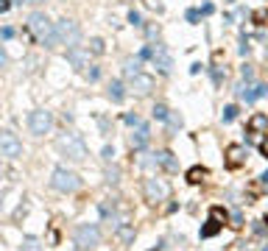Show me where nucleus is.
I'll use <instances>...</instances> for the list:
<instances>
[{
  "label": "nucleus",
  "instance_id": "nucleus-5",
  "mask_svg": "<svg viewBox=\"0 0 268 251\" xmlns=\"http://www.w3.org/2000/svg\"><path fill=\"white\" fill-rule=\"evenodd\" d=\"M143 193H145V201L148 204H162V201H168L170 198V184L165 182V179H145L143 184Z\"/></svg>",
  "mask_w": 268,
  "mask_h": 251
},
{
  "label": "nucleus",
  "instance_id": "nucleus-27",
  "mask_svg": "<svg viewBox=\"0 0 268 251\" xmlns=\"http://www.w3.org/2000/svg\"><path fill=\"white\" fill-rule=\"evenodd\" d=\"M251 20H254L257 25H266L268 23V9H260V12L251 14Z\"/></svg>",
  "mask_w": 268,
  "mask_h": 251
},
{
  "label": "nucleus",
  "instance_id": "nucleus-7",
  "mask_svg": "<svg viewBox=\"0 0 268 251\" xmlns=\"http://www.w3.org/2000/svg\"><path fill=\"white\" fill-rule=\"evenodd\" d=\"M100 243V232L95 223H81V226L76 229V246L78 251H89V249H95Z\"/></svg>",
  "mask_w": 268,
  "mask_h": 251
},
{
  "label": "nucleus",
  "instance_id": "nucleus-25",
  "mask_svg": "<svg viewBox=\"0 0 268 251\" xmlns=\"http://www.w3.org/2000/svg\"><path fill=\"white\" fill-rule=\"evenodd\" d=\"M221 117H223V123H232L234 117H237V106H234V103H232V106H226Z\"/></svg>",
  "mask_w": 268,
  "mask_h": 251
},
{
  "label": "nucleus",
  "instance_id": "nucleus-35",
  "mask_svg": "<svg viewBox=\"0 0 268 251\" xmlns=\"http://www.w3.org/2000/svg\"><path fill=\"white\" fill-rule=\"evenodd\" d=\"M240 73H243V78H246V81H249L251 76H254V70H251V64H243V70H240Z\"/></svg>",
  "mask_w": 268,
  "mask_h": 251
},
{
  "label": "nucleus",
  "instance_id": "nucleus-43",
  "mask_svg": "<svg viewBox=\"0 0 268 251\" xmlns=\"http://www.w3.org/2000/svg\"><path fill=\"white\" fill-rule=\"evenodd\" d=\"M260 179H263V187H266V190H268V173H263Z\"/></svg>",
  "mask_w": 268,
  "mask_h": 251
},
{
  "label": "nucleus",
  "instance_id": "nucleus-22",
  "mask_svg": "<svg viewBox=\"0 0 268 251\" xmlns=\"http://www.w3.org/2000/svg\"><path fill=\"white\" fill-rule=\"evenodd\" d=\"M123 73H126V78H132L140 73V59H129L126 64H123Z\"/></svg>",
  "mask_w": 268,
  "mask_h": 251
},
{
  "label": "nucleus",
  "instance_id": "nucleus-18",
  "mask_svg": "<svg viewBox=\"0 0 268 251\" xmlns=\"http://www.w3.org/2000/svg\"><path fill=\"white\" fill-rule=\"evenodd\" d=\"M210 220H215L218 226H223V223H229V212H226L223 206H212V209H210Z\"/></svg>",
  "mask_w": 268,
  "mask_h": 251
},
{
  "label": "nucleus",
  "instance_id": "nucleus-42",
  "mask_svg": "<svg viewBox=\"0 0 268 251\" xmlns=\"http://www.w3.org/2000/svg\"><path fill=\"white\" fill-rule=\"evenodd\" d=\"M0 67H6V50H3V45H0Z\"/></svg>",
  "mask_w": 268,
  "mask_h": 251
},
{
  "label": "nucleus",
  "instance_id": "nucleus-19",
  "mask_svg": "<svg viewBox=\"0 0 268 251\" xmlns=\"http://www.w3.org/2000/svg\"><path fill=\"white\" fill-rule=\"evenodd\" d=\"M109 98L115 103H120L123 98H126V90H123V81H112L109 84Z\"/></svg>",
  "mask_w": 268,
  "mask_h": 251
},
{
  "label": "nucleus",
  "instance_id": "nucleus-15",
  "mask_svg": "<svg viewBox=\"0 0 268 251\" xmlns=\"http://www.w3.org/2000/svg\"><path fill=\"white\" fill-rule=\"evenodd\" d=\"M240 98H246V101H257V98H263V95H268V87L266 84H257V87H240Z\"/></svg>",
  "mask_w": 268,
  "mask_h": 251
},
{
  "label": "nucleus",
  "instance_id": "nucleus-30",
  "mask_svg": "<svg viewBox=\"0 0 268 251\" xmlns=\"http://www.w3.org/2000/svg\"><path fill=\"white\" fill-rule=\"evenodd\" d=\"M165 123L170 126V128H182V117H179V114H170V117H168Z\"/></svg>",
  "mask_w": 268,
  "mask_h": 251
},
{
  "label": "nucleus",
  "instance_id": "nucleus-28",
  "mask_svg": "<svg viewBox=\"0 0 268 251\" xmlns=\"http://www.w3.org/2000/svg\"><path fill=\"white\" fill-rule=\"evenodd\" d=\"M117 182H120V171H117V168L106 171V184H117Z\"/></svg>",
  "mask_w": 268,
  "mask_h": 251
},
{
  "label": "nucleus",
  "instance_id": "nucleus-6",
  "mask_svg": "<svg viewBox=\"0 0 268 251\" xmlns=\"http://www.w3.org/2000/svg\"><path fill=\"white\" fill-rule=\"evenodd\" d=\"M28 128H31L34 137L50 134V128H53V114L48 112V109H34V112L28 114Z\"/></svg>",
  "mask_w": 268,
  "mask_h": 251
},
{
  "label": "nucleus",
  "instance_id": "nucleus-13",
  "mask_svg": "<svg viewBox=\"0 0 268 251\" xmlns=\"http://www.w3.org/2000/svg\"><path fill=\"white\" fill-rule=\"evenodd\" d=\"M249 134H266L268 131V114L266 112H254L249 117Z\"/></svg>",
  "mask_w": 268,
  "mask_h": 251
},
{
  "label": "nucleus",
  "instance_id": "nucleus-10",
  "mask_svg": "<svg viewBox=\"0 0 268 251\" xmlns=\"http://www.w3.org/2000/svg\"><path fill=\"white\" fill-rule=\"evenodd\" d=\"M223 162H226L229 171H240V168L246 165V148L243 145H237V142L226 145V151H223Z\"/></svg>",
  "mask_w": 268,
  "mask_h": 251
},
{
  "label": "nucleus",
  "instance_id": "nucleus-9",
  "mask_svg": "<svg viewBox=\"0 0 268 251\" xmlns=\"http://www.w3.org/2000/svg\"><path fill=\"white\" fill-rule=\"evenodd\" d=\"M151 62H154V67L159 70L162 76H168V73L173 70V59H170V53H168V47L162 45V42L151 45Z\"/></svg>",
  "mask_w": 268,
  "mask_h": 251
},
{
  "label": "nucleus",
  "instance_id": "nucleus-23",
  "mask_svg": "<svg viewBox=\"0 0 268 251\" xmlns=\"http://www.w3.org/2000/svg\"><path fill=\"white\" fill-rule=\"evenodd\" d=\"M154 117H156V120H168V117H170V109H168L165 103H156V106H154Z\"/></svg>",
  "mask_w": 268,
  "mask_h": 251
},
{
  "label": "nucleus",
  "instance_id": "nucleus-38",
  "mask_svg": "<svg viewBox=\"0 0 268 251\" xmlns=\"http://www.w3.org/2000/svg\"><path fill=\"white\" fill-rule=\"evenodd\" d=\"M260 154L268 159V140H260Z\"/></svg>",
  "mask_w": 268,
  "mask_h": 251
},
{
  "label": "nucleus",
  "instance_id": "nucleus-12",
  "mask_svg": "<svg viewBox=\"0 0 268 251\" xmlns=\"http://www.w3.org/2000/svg\"><path fill=\"white\" fill-rule=\"evenodd\" d=\"M129 84H132V90L137 92V95H151V90H154V78H151V76H145L143 70H140L137 76H132Z\"/></svg>",
  "mask_w": 268,
  "mask_h": 251
},
{
  "label": "nucleus",
  "instance_id": "nucleus-16",
  "mask_svg": "<svg viewBox=\"0 0 268 251\" xmlns=\"http://www.w3.org/2000/svg\"><path fill=\"white\" fill-rule=\"evenodd\" d=\"M154 157H156V168H165V171H176L179 168L170 151H159V154H154Z\"/></svg>",
  "mask_w": 268,
  "mask_h": 251
},
{
  "label": "nucleus",
  "instance_id": "nucleus-11",
  "mask_svg": "<svg viewBox=\"0 0 268 251\" xmlns=\"http://www.w3.org/2000/svg\"><path fill=\"white\" fill-rule=\"evenodd\" d=\"M67 62L73 64V70H78V73H84V70L89 67V50H84L81 45L67 47Z\"/></svg>",
  "mask_w": 268,
  "mask_h": 251
},
{
  "label": "nucleus",
  "instance_id": "nucleus-29",
  "mask_svg": "<svg viewBox=\"0 0 268 251\" xmlns=\"http://www.w3.org/2000/svg\"><path fill=\"white\" fill-rule=\"evenodd\" d=\"M229 220H232V223H229L232 229H240V226H243V218H240V212H232V215H229Z\"/></svg>",
  "mask_w": 268,
  "mask_h": 251
},
{
  "label": "nucleus",
  "instance_id": "nucleus-41",
  "mask_svg": "<svg viewBox=\"0 0 268 251\" xmlns=\"http://www.w3.org/2000/svg\"><path fill=\"white\" fill-rule=\"evenodd\" d=\"M0 34H3V39H11V36H14V28H3Z\"/></svg>",
  "mask_w": 268,
  "mask_h": 251
},
{
  "label": "nucleus",
  "instance_id": "nucleus-31",
  "mask_svg": "<svg viewBox=\"0 0 268 251\" xmlns=\"http://www.w3.org/2000/svg\"><path fill=\"white\" fill-rule=\"evenodd\" d=\"M129 23H132V25H143V20H140V12H134V9H132V12H129Z\"/></svg>",
  "mask_w": 268,
  "mask_h": 251
},
{
  "label": "nucleus",
  "instance_id": "nucleus-4",
  "mask_svg": "<svg viewBox=\"0 0 268 251\" xmlns=\"http://www.w3.org/2000/svg\"><path fill=\"white\" fill-rule=\"evenodd\" d=\"M50 187L59 190V193H76L78 187H81V176L67 171V168H56L53 176H50Z\"/></svg>",
  "mask_w": 268,
  "mask_h": 251
},
{
  "label": "nucleus",
  "instance_id": "nucleus-3",
  "mask_svg": "<svg viewBox=\"0 0 268 251\" xmlns=\"http://www.w3.org/2000/svg\"><path fill=\"white\" fill-rule=\"evenodd\" d=\"M53 28H56V42H59V45L73 47V45L81 42V28H78L76 20H67V17H65V20L53 23Z\"/></svg>",
  "mask_w": 268,
  "mask_h": 251
},
{
  "label": "nucleus",
  "instance_id": "nucleus-32",
  "mask_svg": "<svg viewBox=\"0 0 268 251\" xmlns=\"http://www.w3.org/2000/svg\"><path fill=\"white\" fill-rule=\"evenodd\" d=\"M123 120H126L129 126H140V123H143V120H140V114H126Z\"/></svg>",
  "mask_w": 268,
  "mask_h": 251
},
{
  "label": "nucleus",
  "instance_id": "nucleus-2",
  "mask_svg": "<svg viewBox=\"0 0 268 251\" xmlns=\"http://www.w3.org/2000/svg\"><path fill=\"white\" fill-rule=\"evenodd\" d=\"M56 148L62 151V157H67L70 162H84L87 159V142L81 140V134L76 131H65L56 137Z\"/></svg>",
  "mask_w": 268,
  "mask_h": 251
},
{
  "label": "nucleus",
  "instance_id": "nucleus-17",
  "mask_svg": "<svg viewBox=\"0 0 268 251\" xmlns=\"http://www.w3.org/2000/svg\"><path fill=\"white\" fill-rule=\"evenodd\" d=\"M184 179H187V184H201L204 179H207V168L196 165V168H190V171L184 173Z\"/></svg>",
  "mask_w": 268,
  "mask_h": 251
},
{
  "label": "nucleus",
  "instance_id": "nucleus-39",
  "mask_svg": "<svg viewBox=\"0 0 268 251\" xmlns=\"http://www.w3.org/2000/svg\"><path fill=\"white\" fill-rule=\"evenodd\" d=\"M9 9H11V3H9V0H0V14H6Z\"/></svg>",
  "mask_w": 268,
  "mask_h": 251
},
{
  "label": "nucleus",
  "instance_id": "nucleus-37",
  "mask_svg": "<svg viewBox=\"0 0 268 251\" xmlns=\"http://www.w3.org/2000/svg\"><path fill=\"white\" fill-rule=\"evenodd\" d=\"M87 78H89V81H98V78H100V70H98V67H92V70L87 73Z\"/></svg>",
  "mask_w": 268,
  "mask_h": 251
},
{
  "label": "nucleus",
  "instance_id": "nucleus-21",
  "mask_svg": "<svg viewBox=\"0 0 268 251\" xmlns=\"http://www.w3.org/2000/svg\"><path fill=\"white\" fill-rule=\"evenodd\" d=\"M87 50L92 53V56H103V53H106V45H103V39H98V36H95V39H89Z\"/></svg>",
  "mask_w": 268,
  "mask_h": 251
},
{
  "label": "nucleus",
  "instance_id": "nucleus-45",
  "mask_svg": "<svg viewBox=\"0 0 268 251\" xmlns=\"http://www.w3.org/2000/svg\"><path fill=\"white\" fill-rule=\"evenodd\" d=\"M0 176H3V159H0Z\"/></svg>",
  "mask_w": 268,
  "mask_h": 251
},
{
  "label": "nucleus",
  "instance_id": "nucleus-44",
  "mask_svg": "<svg viewBox=\"0 0 268 251\" xmlns=\"http://www.w3.org/2000/svg\"><path fill=\"white\" fill-rule=\"evenodd\" d=\"M22 3H28V6H39L42 0H22Z\"/></svg>",
  "mask_w": 268,
  "mask_h": 251
},
{
  "label": "nucleus",
  "instance_id": "nucleus-8",
  "mask_svg": "<svg viewBox=\"0 0 268 251\" xmlns=\"http://www.w3.org/2000/svg\"><path fill=\"white\" fill-rule=\"evenodd\" d=\"M20 154H22V142H20V137H17L14 131H9V128H3V131H0V157L17 159Z\"/></svg>",
  "mask_w": 268,
  "mask_h": 251
},
{
  "label": "nucleus",
  "instance_id": "nucleus-24",
  "mask_svg": "<svg viewBox=\"0 0 268 251\" xmlns=\"http://www.w3.org/2000/svg\"><path fill=\"white\" fill-rule=\"evenodd\" d=\"M22 251H42V246H39L36 237H25L22 240Z\"/></svg>",
  "mask_w": 268,
  "mask_h": 251
},
{
  "label": "nucleus",
  "instance_id": "nucleus-34",
  "mask_svg": "<svg viewBox=\"0 0 268 251\" xmlns=\"http://www.w3.org/2000/svg\"><path fill=\"white\" fill-rule=\"evenodd\" d=\"M112 157H115V148L106 145V148H103V162H112Z\"/></svg>",
  "mask_w": 268,
  "mask_h": 251
},
{
  "label": "nucleus",
  "instance_id": "nucleus-36",
  "mask_svg": "<svg viewBox=\"0 0 268 251\" xmlns=\"http://www.w3.org/2000/svg\"><path fill=\"white\" fill-rule=\"evenodd\" d=\"M199 17H201V12H199V9H190V12H187V20H190V23H196Z\"/></svg>",
  "mask_w": 268,
  "mask_h": 251
},
{
  "label": "nucleus",
  "instance_id": "nucleus-33",
  "mask_svg": "<svg viewBox=\"0 0 268 251\" xmlns=\"http://www.w3.org/2000/svg\"><path fill=\"white\" fill-rule=\"evenodd\" d=\"M145 6L154 9V12H162V3H159V0H145Z\"/></svg>",
  "mask_w": 268,
  "mask_h": 251
},
{
  "label": "nucleus",
  "instance_id": "nucleus-26",
  "mask_svg": "<svg viewBox=\"0 0 268 251\" xmlns=\"http://www.w3.org/2000/svg\"><path fill=\"white\" fill-rule=\"evenodd\" d=\"M218 223H215V220H210V223H207V226L201 229V237H212V235H218Z\"/></svg>",
  "mask_w": 268,
  "mask_h": 251
},
{
  "label": "nucleus",
  "instance_id": "nucleus-14",
  "mask_svg": "<svg viewBox=\"0 0 268 251\" xmlns=\"http://www.w3.org/2000/svg\"><path fill=\"white\" fill-rule=\"evenodd\" d=\"M148 142H151V131H148V126H145V123H140V126H137V131L132 134V148L134 151H143Z\"/></svg>",
  "mask_w": 268,
  "mask_h": 251
},
{
  "label": "nucleus",
  "instance_id": "nucleus-1",
  "mask_svg": "<svg viewBox=\"0 0 268 251\" xmlns=\"http://www.w3.org/2000/svg\"><path fill=\"white\" fill-rule=\"evenodd\" d=\"M28 34H31L39 45H45V47H56V45H59V42H56L53 23H50L42 12H34L31 17H28Z\"/></svg>",
  "mask_w": 268,
  "mask_h": 251
},
{
  "label": "nucleus",
  "instance_id": "nucleus-20",
  "mask_svg": "<svg viewBox=\"0 0 268 251\" xmlns=\"http://www.w3.org/2000/svg\"><path fill=\"white\" fill-rule=\"evenodd\" d=\"M117 240H120V243H132L134 240V226H129V223L117 226Z\"/></svg>",
  "mask_w": 268,
  "mask_h": 251
},
{
  "label": "nucleus",
  "instance_id": "nucleus-40",
  "mask_svg": "<svg viewBox=\"0 0 268 251\" xmlns=\"http://www.w3.org/2000/svg\"><path fill=\"white\" fill-rule=\"evenodd\" d=\"M148 36H159V25H148Z\"/></svg>",
  "mask_w": 268,
  "mask_h": 251
}]
</instances>
